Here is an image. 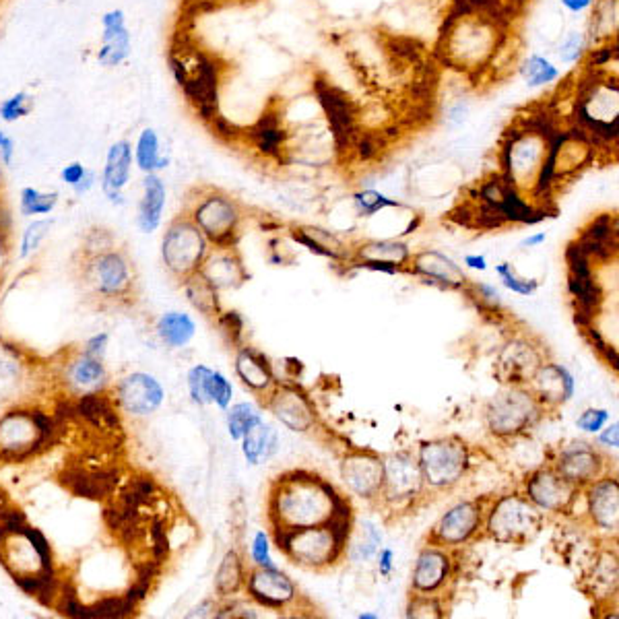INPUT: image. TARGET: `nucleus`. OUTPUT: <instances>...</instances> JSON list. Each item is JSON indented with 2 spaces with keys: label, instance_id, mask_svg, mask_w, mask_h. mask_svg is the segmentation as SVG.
<instances>
[{
  "label": "nucleus",
  "instance_id": "obj_1",
  "mask_svg": "<svg viewBox=\"0 0 619 619\" xmlns=\"http://www.w3.org/2000/svg\"><path fill=\"white\" fill-rule=\"evenodd\" d=\"M73 277L81 295L100 310L129 308L137 302L139 275L129 250L106 229H92L73 256Z\"/></svg>",
  "mask_w": 619,
  "mask_h": 619
},
{
  "label": "nucleus",
  "instance_id": "obj_2",
  "mask_svg": "<svg viewBox=\"0 0 619 619\" xmlns=\"http://www.w3.org/2000/svg\"><path fill=\"white\" fill-rule=\"evenodd\" d=\"M266 517L275 535L353 517V508L324 477L310 471H289L275 477L268 488Z\"/></svg>",
  "mask_w": 619,
  "mask_h": 619
},
{
  "label": "nucleus",
  "instance_id": "obj_3",
  "mask_svg": "<svg viewBox=\"0 0 619 619\" xmlns=\"http://www.w3.org/2000/svg\"><path fill=\"white\" fill-rule=\"evenodd\" d=\"M353 517L334 518L326 525L275 533V546L289 562L308 570H326L347 554Z\"/></svg>",
  "mask_w": 619,
  "mask_h": 619
},
{
  "label": "nucleus",
  "instance_id": "obj_4",
  "mask_svg": "<svg viewBox=\"0 0 619 619\" xmlns=\"http://www.w3.org/2000/svg\"><path fill=\"white\" fill-rule=\"evenodd\" d=\"M171 71L176 74L178 85L184 89L200 116L207 122H211L215 116H219V85H221V69L215 63L213 56L200 48H192L189 42H182L180 46L171 50L169 56Z\"/></svg>",
  "mask_w": 619,
  "mask_h": 619
},
{
  "label": "nucleus",
  "instance_id": "obj_5",
  "mask_svg": "<svg viewBox=\"0 0 619 619\" xmlns=\"http://www.w3.org/2000/svg\"><path fill=\"white\" fill-rule=\"evenodd\" d=\"M546 525L541 512L525 494H508L489 499L483 531L499 546H527Z\"/></svg>",
  "mask_w": 619,
  "mask_h": 619
},
{
  "label": "nucleus",
  "instance_id": "obj_6",
  "mask_svg": "<svg viewBox=\"0 0 619 619\" xmlns=\"http://www.w3.org/2000/svg\"><path fill=\"white\" fill-rule=\"evenodd\" d=\"M543 413H546V409L537 401L528 386L506 384V389L489 401L486 409V423L491 436L510 440L525 436L528 430H533Z\"/></svg>",
  "mask_w": 619,
  "mask_h": 619
},
{
  "label": "nucleus",
  "instance_id": "obj_7",
  "mask_svg": "<svg viewBox=\"0 0 619 619\" xmlns=\"http://www.w3.org/2000/svg\"><path fill=\"white\" fill-rule=\"evenodd\" d=\"M211 250V244L189 215L180 213L169 221L161 240V260L178 283L197 275Z\"/></svg>",
  "mask_w": 619,
  "mask_h": 619
},
{
  "label": "nucleus",
  "instance_id": "obj_8",
  "mask_svg": "<svg viewBox=\"0 0 619 619\" xmlns=\"http://www.w3.org/2000/svg\"><path fill=\"white\" fill-rule=\"evenodd\" d=\"M203 231L208 244L215 248L236 246L240 237L242 208L236 198L221 190L207 189L190 200V207L184 211Z\"/></svg>",
  "mask_w": 619,
  "mask_h": 619
},
{
  "label": "nucleus",
  "instance_id": "obj_9",
  "mask_svg": "<svg viewBox=\"0 0 619 619\" xmlns=\"http://www.w3.org/2000/svg\"><path fill=\"white\" fill-rule=\"evenodd\" d=\"M428 489H450L467 475L469 449L459 438H438L423 442L417 452Z\"/></svg>",
  "mask_w": 619,
  "mask_h": 619
},
{
  "label": "nucleus",
  "instance_id": "obj_10",
  "mask_svg": "<svg viewBox=\"0 0 619 619\" xmlns=\"http://www.w3.org/2000/svg\"><path fill=\"white\" fill-rule=\"evenodd\" d=\"M52 421L37 411H9L0 417V457L24 459L50 436Z\"/></svg>",
  "mask_w": 619,
  "mask_h": 619
},
{
  "label": "nucleus",
  "instance_id": "obj_11",
  "mask_svg": "<svg viewBox=\"0 0 619 619\" xmlns=\"http://www.w3.org/2000/svg\"><path fill=\"white\" fill-rule=\"evenodd\" d=\"M488 504L489 499L475 498L452 506V508L431 527V531L428 533V546L444 549L465 546V543L471 541L483 527Z\"/></svg>",
  "mask_w": 619,
  "mask_h": 619
},
{
  "label": "nucleus",
  "instance_id": "obj_12",
  "mask_svg": "<svg viewBox=\"0 0 619 619\" xmlns=\"http://www.w3.org/2000/svg\"><path fill=\"white\" fill-rule=\"evenodd\" d=\"M384 460V483L380 491V499L389 506H411L417 498H421L425 481L420 469V460L413 452L401 450L392 452Z\"/></svg>",
  "mask_w": 619,
  "mask_h": 619
},
{
  "label": "nucleus",
  "instance_id": "obj_13",
  "mask_svg": "<svg viewBox=\"0 0 619 619\" xmlns=\"http://www.w3.org/2000/svg\"><path fill=\"white\" fill-rule=\"evenodd\" d=\"M541 512L570 514L574 512L583 489L564 479L554 467L543 465L527 475L522 491Z\"/></svg>",
  "mask_w": 619,
  "mask_h": 619
},
{
  "label": "nucleus",
  "instance_id": "obj_14",
  "mask_svg": "<svg viewBox=\"0 0 619 619\" xmlns=\"http://www.w3.org/2000/svg\"><path fill=\"white\" fill-rule=\"evenodd\" d=\"M547 362L546 347L527 334H517L506 343L496 362V376L499 382L512 386H527L537 370Z\"/></svg>",
  "mask_w": 619,
  "mask_h": 619
},
{
  "label": "nucleus",
  "instance_id": "obj_15",
  "mask_svg": "<svg viewBox=\"0 0 619 619\" xmlns=\"http://www.w3.org/2000/svg\"><path fill=\"white\" fill-rule=\"evenodd\" d=\"M549 465L578 489H585L601 477L609 475L607 457L588 442H574L566 446Z\"/></svg>",
  "mask_w": 619,
  "mask_h": 619
},
{
  "label": "nucleus",
  "instance_id": "obj_16",
  "mask_svg": "<svg viewBox=\"0 0 619 619\" xmlns=\"http://www.w3.org/2000/svg\"><path fill=\"white\" fill-rule=\"evenodd\" d=\"M244 591L260 607L273 609V611H285L292 607L297 599V588L294 580L279 568H263L255 566L246 572V585Z\"/></svg>",
  "mask_w": 619,
  "mask_h": 619
},
{
  "label": "nucleus",
  "instance_id": "obj_17",
  "mask_svg": "<svg viewBox=\"0 0 619 619\" xmlns=\"http://www.w3.org/2000/svg\"><path fill=\"white\" fill-rule=\"evenodd\" d=\"M341 477L355 496L380 499L384 483V460L370 450H353L341 462Z\"/></svg>",
  "mask_w": 619,
  "mask_h": 619
},
{
  "label": "nucleus",
  "instance_id": "obj_18",
  "mask_svg": "<svg viewBox=\"0 0 619 619\" xmlns=\"http://www.w3.org/2000/svg\"><path fill=\"white\" fill-rule=\"evenodd\" d=\"M277 420L294 431H308L316 425V411L312 401L294 384H275L263 401Z\"/></svg>",
  "mask_w": 619,
  "mask_h": 619
},
{
  "label": "nucleus",
  "instance_id": "obj_19",
  "mask_svg": "<svg viewBox=\"0 0 619 619\" xmlns=\"http://www.w3.org/2000/svg\"><path fill=\"white\" fill-rule=\"evenodd\" d=\"M411 248L405 242L397 240H370L357 244L349 256V263L357 268L380 273H409V260H411Z\"/></svg>",
  "mask_w": 619,
  "mask_h": 619
},
{
  "label": "nucleus",
  "instance_id": "obj_20",
  "mask_svg": "<svg viewBox=\"0 0 619 619\" xmlns=\"http://www.w3.org/2000/svg\"><path fill=\"white\" fill-rule=\"evenodd\" d=\"M454 572V559L450 549L425 546L420 556H417L413 576H411V593L415 595H440L449 585Z\"/></svg>",
  "mask_w": 619,
  "mask_h": 619
},
{
  "label": "nucleus",
  "instance_id": "obj_21",
  "mask_svg": "<svg viewBox=\"0 0 619 619\" xmlns=\"http://www.w3.org/2000/svg\"><path fill=\"white\" fill-rule=\"evenodd\" d=\"M583 491L586 498V518L591 527L595 531L615 537L619 527V486L615 477H601Z\"/></svg>",
  "mask_w": 619,
  "mask_h": 619
},
{
  "label": "nucleus",
  "instance_id": "obj_22",
  "mask_svg": "<svg viewBox=\"0 0 619 619\" xmlns=\"http://www.w3.org/2000/svg\"><path fill=\"white\" fill-rule=\"evenodd\" d=\"M409 273L428 283H434V285L450 289V292H467V287L471 285L465 271L450 256L438 250H421L417 255H411Z\"/></svg>",
  "mask_w": 619,
  "mask_h": 619
},
{
  "label": "nucleus",
  "instance_id": "obj_23",
  "mask_svg": "<svg viewBox=\"0 0 619 619\" xmlns=\"http://www.w3.org/2000/svg\"><path fill=\"white\" fill-rule=\"evenodd\" d=\"M116 399L126 413L145 417L158 411L163 399H166V392H163V386L151 374L134 372V374H129L118 382Z\"/></svg>",
  "mask_w": 619,
  "mask_h": 619
},
{
  "label": "nucleus",
  "instance_id": "obj_24",
  "mask_svg": "<svg viewBox=\"0 0 619 619\" xmlns=\"http://www.w3.org/2000/svg\"><path fill=\"white\" fill-rule=\"evenodd\" d=\"M580 588L586 596L595 599L596 605L609 603L617 595V551L615 547L596 549L585 564L583 585Z\"/></svg>",
  "mask_w": 619,
  "mask_h": 619
},
{
  "label": "nucleus",
  "instance_id": "obj_25",
  "mask_svg": "<svg viewBox=\"0 0 619 619\" xmlns=\"http://www.w3.org/2000/svg\"><path fill=\"white\" fill-rule=\"evenodd\" d=\"M198 275L211 283L218 292H223V289H237L250 279V273L246 271L244 260L240 256V252L236 250V246L208 250Z\"/></svg>",
  "mask_w": 619,
  "mask_h": 619
},
{
  "label": "nucleus",
  "instance_id": "obj_26",
  "mask_svg": "<svg viewBox=\"0 0 619 619\" xmlns=\"http://www.w3.org/2000/svg\"><path fill=\"white\" fill-rule=\"evenodd\" d=\"M527 386L547 411V409H559L572 399L574 376L562 363L546 362Z\"/></svg>",
  "mask_w": 619,
  "mask_h": 619
},
{
  "label": "nucleus",
  "instance_id": "obj_27",
  "mask_svg": "<svg viewBox=\"0 0 619 619\" xmlns=\"http://www.w3.org/2000/svg\"><path fill=\"white\" fill-rule=\"evenodd\" d=\"M131 32L126 25L122 9H111L102 17V40L98 50V63L106 69L121 66L131 54Z\"/></svg>",
  "mask_w": 619,
  "mask_h": 619
},
{
  "label": "nucleus",
  "instance_id": "obj_28",
  "mask_svg": "<svg viewBox=\"0 0 619 619\" xmlns=\"http://www.w3.org/2000/svg\"><path fill=\"white\" fill-rule=\"evenodd\" d=\"M131 171H132V145L129 140H116L114 145L108 149L106 155V166H103L102 174V190L108 197L110 203L124 205L122 190L126 184L131 182Z\"/></svg>",
  "mask_w": 619,
  "mask_h": 619
},
{
  "label": "nucleus",
  "instance_id": "obj_29",
  "mask_svg": "<svg viewBox=\"0 0 619 619\" xmlns=\"http://www.w3.org/2000/svg\"><path fill=\"white\" fill-rule=\"evenodd\" d=\"M236 374L246 389L258 394L263 401L277 384L271 363H268L265 353H260L255 347H240L236 355Z\"/></svg>",
  "mask_w": 619,
  "mask_h": 619
},
{
  "label": "nucleus",
  "instance_id": "obj_30",
  "mask_svg": "<svg viewBox=\"0 0 619 619\" xmlns=\"http://www.w3.org/2000/svg\"><path fill=\"white\" fill-rule=\"evenodd\" d=\"M163 208H166V184L158 174H145L143 197L137 215V226L143 234H153L161 226Z\"/></svg>",
  "mask_w": 619,
  "mask_h": 619
},
{
  "label": "nucleus",
  "instance_id": "obj_31",
  "mask_svg": "<svg viewBox=\"0 0 619 619\" xmlns=\"http://www.w3.org/2000/svg\"><path fill=\"white\" fill-rule=\"evenodd\" d=\"M292 237L295 242L305 246L310 252H314V255L337 260V263H349V256H352V250L341 242V237H337L333 231H326L323 227H312V226L295 227L292 231Z\"/></svg>",
  "mask_w": 619,
  "mask_h": 619
},
{
  "label": "nucleus",
  "instance_id": "obj_32",
  "mask_svg": "<svg viewBox=\"0 0 619 619\" xmlns=\"http://www.w3.org/2000/svg\"><path fill=\"white\" fill-rule=\"evenodd\" d=\"M106 368H103L102 360L98 357L87 355L85 352H81L79 357L66 365V382H69L74 391L85 394L100 392L106 384Z\"/></svg>",
  "mask_w": 619,
  "mask_h": 619
},
{
  "label": "nucleus",
  "instance_id": "obj_33",
  "mask_svg": "<svg viewBox=\"0 0 619 619\" xmlns=\"http://www.w3.org/2000/svg\"><path fill=\"white\" fill-rule=\"evenodd\" d=\"M240 442L244 457L250 465H258V462L268 460L279 449L277 431H275L271 425H266L263 420L256 425H252Z\"/></svg>",
  "mask_w": 619,
  "mask_h": 619
},
{
  "label": "nucleus",
  "instance_id": "obj_34",
  "mask_svg": "<svg viewBox=\"0 0 619 619\" xmlns=\"http://www.w3.org/2000/svg\"><path fill=\"white\" fill-rule=\"evenodd\" d=\"M246 572L248 570H246L242 556L236 549H229L221 559L218 574H215V591H218L221 599H227V596L244 591Z\"/></svg>",
  "mask_w": 619,
  "mask_h": 619
},
{
  "label": "nucleus",
  "instance_id": "obj_35",
  "mask_svg": "<svg viewBox=\"0 0 619 619\" xmlns=\"http://www.w3.org/2000/svg\"><path fill=\"white\" fill-rule=\"evenodd\" d=\"M134 161L143 174H158L168 168V158L161 155V140L155 129H143L134 145Z\"/></svg>",
  "mask_w": 619,
  "mask_h": 619
},
{
  "label": "nucleus",
  "instance_id": "obj_36",
  "mask_svg": "<svg viewBox=\"0 0 619 619\" xmlns=\"http://www.w3.org/2000/svg\"><path fill=\"white\" fill-rule=\"evenodd\" d=\"M197 333V324L189 314L182 312H166L158 320V334L168 347H184L189 345Z\"/></svg>",
  "mask_w": 619,
  "mask_h": 619
},
{
  "label": "nucleus",
  "instance_id": "obj_37",
  "mask_svg": "<svg viewBox=\"0 0 619 619\" xmlns=\"http://www.w3.org/2000/svg\"><path fill=\"white\" fill-rule=\"evenodd\" d=\"M182 287L186 292V297H189V302L195 305L200 314H205L208 318H219L221 316L219 292L205 277H200L198 273L192 275L190 279H186L182 283Z\"/></svg>",
  "mask_w": 619,
  "mask_h": 619
},
{
  "label": "nucleus",
  "instance_id": "obj_38",
  "mask_svg": "<svg viewBox=\"0 0 619 619\" xmlns=\"http://www.w3.org/2000/svg\"><path fill=\"white\" fill-rule=\"evenodd\" d=\"M520 74L525 79L527 87L537 89V87H547L551 83L562 77L557 66L549 61V58L541 54H531L520 66Z\"/></svg>",
  "mask_w": 619,
  "mask_h": 619
},
{
  "label": "nucleus",
  "instance_id": "obj_39",
  "mask_svg": "<svg viewBox=\"0 0 619 619\" xmlns=\"http://www.w3.org/2000/svg\"><path fill=\"white\" fill-rule=\"evenodd\" d=\"M380 543H382V535H380L376 525L365 520L362 522V527L349 537L347 554L349 557L355 559V562H362V559H370L378 554Z\"/></svg>",
  "mask_w": 619,
  "mask_h": 619
},
{
  "label": "nucleus",
  "instance_id": "obj_40",
  "mask_svg": "<svg viewBox=\"0 0 619 619\" xmlns=\"http://www.w3.org/2000/svg\"><path fill=\"white\" fill-rule=\"evenodd\" d=\"M58 205V192H42L37 189H27L21 190L19 198V211L25 218H34V215H50L54 211Z\"/></svg>",
  "mask_w": 619,
  "mask_h": 619
},
{
  "label": "nucleus",
  "instance_id": "obj_41",
  "mask_svg": "<svg viewBox=\"0 0 619 619\" xmlns=\"http://www.w3.org/2000/svg\"><path fill=\"white\" fill-rule=\"evenodd\" d=\"M263 417L248 402H236L227 411V430L234 442H240L252 425H256Z\"/></svg>",
  "mask_w": 619,
  "mask_h": 619
},
{
  "label": "nucleus",
  "instance_id": "obj_42",
  "mask_svg": "<svg viewBox=\"0 0 619 619\" xmlns=\"http://www.w3.org/2000/svg\"><path fill=\"white\" fill-rule=\"evenodd\" d=\"M34 95H29L27 92H19L6 98L5 102H0V121L5 122H17L21 118L29 116L34 111Z\"/></svg>",
  "mask_w": 619,
  "mask_h": 619
},
{
  "label": "nucleus",
  "instance_id": "obj_43",
  "mask_svg": "<svg viewBox=\"0 0 619 619\" xmlns=\"http://www.w3.org/2000/svg\"><path fill=\"white\" fill-rule=\"evenodd\" d=\"M586 52V35L578 29H572V32L566 34L562 37L557 46V58L559 63L564 64H576L580 58L585 56Z\"/></svg>",
  "mask_w": 619,
  "mask_h": 619
},
{
  "label": "nucleus",
  "instance_id": "obj_44",
  "mask_svg": "<svg viewBox=\"0 0 619 619\" xmlns=\"http://www.w3.org/2000/svg\"><path fill=\"white\" fill-rule=\"evenodd\" d=\"M446 609L440 601V595H415L411 593L407 607V617H444Z\"/></svg>",
  "mask_w": 619,
  "mask_h": 619
},
{
  "label": "nucleus",
  "instance_id": "obj_45",
  "mask_svg": "<svg viewBox=\"0 0 619 619\" xmlns=\"http://www.w3.org/2000/svg\"><path fill=\"white\" fill-rule=\"evenodd\" d=\"M211 368H207V365L198 363L195 365L189 372V391H190V397L192 401L197 402V405L205 407V405H213L211 397H208V378H211Z\"/></svg>",
  "mask_w": 619,
  "mask_h": 619
},
{
  "label": "nucleus",
  "instance_id": "obj_46",
  "mask_svg": "<svg viewBox=\"0 0 619 619\" xmlns=\"http://www.w3.org/2000/svg\"><path fill=\"white\" fill-rule=\"evenodd\" d=\"M496 273L499 275V279H502L504 287H508L510 292L518 294V295H531V294L537 292V287H539V281L520 277V275L514 271V266L508 265V263L498 265L496 266Z\"/></svg>",
  "mask_w": 619,
  "mask_h": 619
},
{
  "label": "nucleus",
  "instance_id": "obj_47",
  "mask_svg": "<svg viewBox=\"0 0 619 619\" xmlns=\"http://www.w3.org/2000/svg\"><path fill=\"white\" fill-rule=\"evenodd\" d=\"M355 205L360 208V213L365 215V218H372V215H376L382 211V208H389V207H401L399 200L389 198L382 192L378 190H362L355 195Z\"/></svg>",
  "mask_w": 619,
  "mask_h": 619
},
{
  "label": "nucleus",
  "instance_id": "obj_48",
  "mask_svg": "<svg viewBox=\"0 0 619 619\" xmlns=\"http://www.w3.org/2000/svg\"><path fill=\"white\" fill-rule=\"evenodd\" d=\"M52 219H35L32 226L24 231V237H21V250L19 256L27 258L32 252L40 248V244L44 242V237L48 236V231L52 229Z\"/></svg>",
  "mask_w": 619,
  "mask_h": 619
},
{
  "label": "nucleus",
  "instance_id": "obj_49",
  "mask_svg": "<svg viewBox=\"0 0 619 619\" xmlns=\"http://www.w3.org/2000/svg\"><path fill=\"white\" fill-rule=\"evenodd\" d=\"M208 397H211L213 405H218L219 409H227L231 405L234 389H231L229 380L221 372H211V378H208Z\"/></svg>",
  "mask_w": 619,
  "mask_h": 619
},
{
  "label": "nucleus",
  "instance_id": "obj_50",
  "mask_svg": "<svg viewBox=\"0 0 619 619\" xmlns=\"http://www.w3.org/2000/svg\"><path fill=\"white\" fill-rule=\"evenodd\" d=\"M607 421H609V413L605 411V409H586V411L576 420V425L583 431H588V434H596V431H601V428Z\"/></svg>",
  "mask_w": 619,
  "mask_h": 619
},
{
  "label": "nucleus",
  "instance_id": "obj_51",
  "mask_svg": "<svg viewBox=\"0 0 619 619\" xmlns=\"http://www.w3.org/2000/svg\"><path fill=\"white\" fill-rule=\"evenodd\" d=\"M252 559H255V566H263V568L275 566L271 556H268V537L265 531H258L255 535V541H252Z\"/></svg>",
  "mask_w": 619,
  "mask_h": 619
},
{
  "label": "nucleus",
  "instance_id": "obj_52",
  "mask_svg": "<svg viewBox=\"0 0 619 619\" xmlns=\"http://www.w3.org/2000/svg\"><path fill=\"white\" fill-rule=\"evenodd\" d=\"M87 174V168L83 166V163H79V161H73L69 163V166H64L63 171H61V178H63V182L64 184H69V186H77L81 180H83Z\"/></svg>",
  "mask_w": 619,
  "mask_h": 619
},
{
  "label": "nucleus",
  "instance_id": "obj_53",
  "mask_svg": "<svg viewBox=\"0 0 619 619\" xmlns=\"http://www.w3.org/2000/svg\"><path fill=\"white\" fill-rule=\"evenodd\" d=\"M106 347H108V334L102 333V334H95L93 339H89L85 343L83 352L92 357H98V360H103V353H106Z\"/></svg>",
  "mask_w": 619,
  "mask_h": 619
},
{
  "label": "nucleus",
  "instance_id": "obj_54",
  "mask_svg": "<svg viewBox=\"0 0 619 619\" xmlns=\"http://www.w3.org/2000/svg\"><path fill=\"white\" fill-rule=\"evenodd\" d=\"M15 158V139L9 137L5 131H0V163L11 166Z\"/></svg>",
  "mask_w": 619,
  "mask_h": 619
},
{
  "label": "nucleus",
  "instance_id": "obj_55",
  "mask_svg": "<svg viewBox=\"0 0 619 619\" xmlns=\"http://www.w3.org/2000/svg\"><path fill=\"white\" fill-rule=\"evenodd\" d=\"M595 3L596 0H559V5H562L564 9L572 15H580L588 11Z\"/></svg>",
  "mask_w": 619,
  "mask_h": 619
},
{
  "label": "nucleus",
  "instance_id": "obj_56",
  "mask_svg": "<svg viewBox=\"0 0 619 619\" xmlns=\"http://www.w3.org/2000/svg\"><path fill=\"white\" fill-rule=\"evenodd\" d=\"M599 442L603 446H607V449H617L619 446V428H617V423H611L609 428L603 431V434L599 436Z\"/></svg>",
  "mask_w": 619,
  "mask_h": 619
},
{
  "label": "nucleus",
  "instance_id": "obj_57",
  "mask_svg": "<svg viewBox=\"0 0 619 619\" xmlns=\"http://www.w3.org/2000/svg\"><path fill=\"white\" fill-rule=\"evenodd\" d=\"M378 568H380V572L384 574V576H389L391 570H392V549H380Z\"/></svg>",
  "mask_w": 619,
  "mask_h": 619
},
{
  "label": "nucleus",
  "instance_id": "obj_58",
  "mask_svg": "<svg viewBox=\"0 0 619 619\" xmlns=\"http://www.w3.org/2000/svg\"><path fill=\"white\" fill-rule=\"evenodd\" d=\"M93 184H95V171L93 169H87V174H85L83 180H81L77 186H74V192H77V195H85L89 189H93Z\"/></svg>",
  "mask_w": 619,
  "mask_h": 619
},
{
  "label": "nucleus",
  "instance_id": "obj_59",
  "mask_svg": "<svg viewBox=\"0 0 619 619\" xmlns=\"http://www.w3.org/2000/svg\"><path fill=\"white\" fill-rule=\"evenodd\" d=\"M465 265H469L471 268H477V271H486V268H488L486 258H483V256H473V255L465 256Z\"/></svg>",
  "mask_w": 619,
  "mask_h": 619
},
{
  "label": "nucleus",
  "instance_id": "obj_60",
  "mask_svg": "<svg viewBox=\"0 0 619 619\" xmlns=\"http://www.w3.org/2000/svg\"><path fill=\"white\" fill-rule=\"evenodd\" d=\"M546 237H547L546 231H541V234H535L531 237H527V240H522L520 246H528V248H533V246H539L541 242H546Z\"/></svg>",
  "mask_w": 619,
  "mask_h": 619
},
{
  "label": "nucleus",
  "instance_id": "obj_61",
  "mask_svg": "<svg viewBox=\"0 0 619 619\" xmlns=\"http://www.w3.org/2000/svg\"><path fill=\"white\" fill-rule=\"evenodd\" d=\"M3 195H5V174H3V168H0V203H3Z\"/></svg>",
  "mask_w": 619,
  "mask_h": 619
},
{
  "label": "nucleus",
  "instance_id": "obj_62",
  "mask_svg": "<svg viewBox=\"0 0 619 619\" xmlns=\"http://www.w3.org/2000/svg\"><path fill=\"white\" fill-rule=\"evenodd\" d=\"M378 615H374V614H362L360 615V619H376Z\"/></svg>",
  "mask_w": 619,
  "mask_h": 619
}]
</instances>
